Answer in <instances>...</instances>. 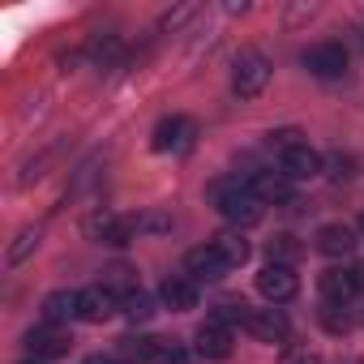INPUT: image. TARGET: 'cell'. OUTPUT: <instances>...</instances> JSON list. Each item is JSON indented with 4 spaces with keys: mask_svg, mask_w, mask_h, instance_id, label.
I'll use <instances>...</instances> for the list:
<instances>
[{
    "mask_svg": "<svg viewBox=\"0 0 364 364\" xmlns=\"http://www.w3.org/2000/svg\"><path fill=\"white\" fill-rule=\"evenodd\" d=\"M210 193H215L219 215H223L228 223H236V228H253V223H262V215H266V202L249 189V180H219Z\"/></svg>",
    "mask_w": 364,
    "mask_h": 364,
    "instance_id": "obj_1",
    "label": "cell"
},
{
    "mask_svg": "<svg viewBox=\"0 0 364 364\" xmlns=\"http://www.w3.org/2000/svg\"><path fill=\"white\" fill-rule=\"evenodd\" d=\"M266 82H270V60L257 48H245L236 56V65H232V90L240 99H257L266 90Z\"/></svg>",
    "mask_w": 364,
    "mask_h": 364,
    "instance_id": "obj_2",
    "label": "cell"
},
{
    "mask_svg": "<svg viewBox=\"0 0 364 364\" xmlns=\"http://www.w3.org/2000/svg\"><path fill=\"white\" fill-rule=\"evenodd\" d=\"M86 236L99 240V245H129L137 236V219L129 215H112V210H95L86 219Z\"/></svg>",
    "mask_w": 364,
    "mask_h": 364,
    "instance_id": "obj_3",
    "label": "cell"
},
{
    "mask_svg": "<svg viewBox=\"0 0 364 364\" xmlns=\"http://www.w3.org/2000/svg\"><path fill=\"white\" fill-rule=\"evenodd\" d=\"M257 291H262L270 304H287V300H296L300 279H296V270H291V266L270 262V266H262V274H257Z\"/></svg>",
    "mask_w": 364,
    "mask_h": 364,
    "instance_id": "obj_4",
    "label": "cell"
},
{
    "mask_svg": "<svg viewBox=\"0 0 364 364\" xmlns=\"http://www.w3.org/2000/svg\"><path fill=\"white\" fill-rule=\"evenodd\" d=\"M189 141H193V120H189V116H163V120L154 124V137H150V146H154L159 154L189 150Z\"/></svg>",
    "mask_w": 364,
    "mask_h": 364,
    "instance_id": "obj_5",
    "label": "cell"
},
{
    "mask_svg": "<svg viewBox=\"0 0 364 364\" xmlns=\"http://www.w3.org/2000/svg\"><path fill=\"white\" fill-rule=\"evenodd\" d=\"M279 171H283L287 180H313V176L321 171V154H317L309 141H291V146H283V154H279Z\"/></svg>",
    "mask_w": 364,
    "mask_h": 364,
    "instance_id": "obj_6",
    "label": "cell"
},
{
    "mask_svg": "<svg viewBox=\"0 0 364 364\" xmlns=\"http://www.w3.org/2000/svg\"><path fill=\"white\" fill-rule=\"evenodd\" d=\"M228 270H232V266L219 257L215 245H202V249H189V253H185V274H189L193 283H219Z\"/></svg>",
    "mask_w": 364,
    "mask_h": 364,
    "instance_id": "obj_7",
    "label": "cell"
},
{
    "mask_svg": "<svg viewBox=\"0 0 364 364\" xmlns=\"http://www.w3.org/2000/svg\"><path fill=\"white\" fill-rule=\"evenodd\" d=\"M304 69L313 77H343L347 73V48L343 43H317L304 52Z\"/></svg>",
    "mask_w": 364,
    "mask_h": 364,
    "instance_id": "obj_8",
    "label": "cell"
},
{
    "mask_svg": "<svg viewBox=\"0 0 364 364\" xmlns=\"http://www.w3.org/2000/svg\"><path fill=\"white\" fill-rule=\"evenodd\" d=\"M112 313H120V296L107 291L103 283L77 291V317H82V321H107Z\"/></svg>",
    "mask_w": 364,
    "mask_h": 364,
    "instance_id": "obj_9",
    "label": "cell"
},
{
    "mask_svg": "<svg viewBox=\"0 0 364 364\" xmlns=\"http://www.w3.org/2000/svg\"><path fill=\"white\" fill-rule=\"evenodd\" d=\"M317 291H321V300H326V304H338V309H343V304L360 291L355 270H338V266L321 270V274H317Z\"/></svg>",
    "mask_w": 364,
    "mask_h": 364,
    "instance_id": "obj_10",
    "label": "cell"
},
{
    "mask_svg": "<svg viewBox=\"0 0 364 364\" xmlns=\"http://www.w3.org/2000/svg\"><path fill=\"white\" fill-rule=\"evenodd\" d=\"M245 330H249L253 338H262V343H283L291 326H287V317H283L279 309H249Z\"/></svg>",
    "mask_w": 364,
    "mask_h": 364,
    "instance_id": "obj_11",
    "label": "cell"
},
{
    "mask_svg": "<svg viewBox=\"0 0 364 364\" xmlns=\"http://www.w3.org/2000/svg\"><path fill=\"white\" fill-rule=\"evenodd\" d=\"M159 300L176 313H189V309H198V283L189 274H167L159 283Z\"/></svg>",
    "mask_w": 364,
    "mask_h": 364,
    "instance_id": "obj_12",
    "label": "cell"
},
{
    "mask_svg": "<svg viewBox=\"0 0 364 364\" xmlns=\"http://www.w3.org/2000/svg\"><path fill=\"white\" fill-rule=\"evenodd\" d=\"M26 347H31L35 355L52 360V355H69L73 338H69V330H60V326H35V330L26 334Z\"/></svg>",
    "mask_w": 364,
    "mask_h": 364,
    "instance_id": "obj_13",
    "label": "cell"
},
{
    "mask_svg": "<svg viewBox=\"0 0 364 364\" xmlns=\"http://www.w3.org/2000/svg\"><path fill=\"white\" fill-rule=\"evenodd\" d=\"M198 355H206V360H228L232 355V330L219 317H210L198 330Z\"/></svg>",
    "mask_w": 364,
    "mask_h": 364,
    "instance_id": "obj_14",
    "label": "cell"
},
{
    "mask_svg": "<svg viewBox=\"0 0 364 364\" xmlns=\"http://www.w3.org/2000/svg\"><path fill=\"white\" fill-rule=\"evenodd\" d=\"M249 189H253L266 206H274V202H287V198H291V180H287L283 171H253V176H249Z\"/></svg>",
    "mask_w": 364,
    "mask_h": 364,
    "instance_id": "obj_15",
    "label": "cell"
},
{
    "mask_svg": "<svg viewBox=\"0 0 364 364\" xmlns=\"http://www.w3.org/2000/svg\"><path fill=\"white\" fill-rule=\"evenodd\" d=\"M317 249L326 257H347L355 249V232L347 223H326V228H317Z\"/></svg>",
    "mask_w": 364,
    "mask_h": 364,
    "instance_id": "obj_16",
    "label": "cell"
},
{
    "mask_svg": "<svg viewBox=\"0 0 364 364\" xmlns=\"http://www.w3.org/2000/svg\"><path fill=\"white\" fill-rule=\"evenodd\" d=\"M210 245H215V249H219V257H223V262H228V266H232V270H236V266H245V262H249V240H245V236H240V232H219V236H215V240H210Z\"/></svg>",
    "mask_w": 364,
    "mask_h": 364,
    "instance_id": "obj_17",
    "label": "cell"
},
{
    "mask_svg": "<svg viewBox=\"0 0 364 364\" xmlns=\"http://www.w3.org/2000/svg\"><path fill=\"white\" fill-rule=\"evenodd\" d=\"M69 317H77V291H52L43 300V321L48 326H60Z\"/></svg>",
    "mask_w": 364,
    "mask_h": 364,
    "instance_id": "obj_18",
    "label": "cell"
},
{
    "mask_svg": "<svg viewBox=\"0 0 364 364\" xmlns=\"http://www.w3.org/2000/svg\"><path fill=\"white\" fill-rule=\"evenodd\" d=\"M120 313L129 317V321H150L154 317V300L137 287V291H129V296H120Z\"/></svg>",
    "mask_w": 364,
    "mask_h": 364,
    "instance_id": "obj_19",
    "label": "cell"
},
{
    "mask_svg": "<svg viewBox=\"0 0 364 364\" xmlns=\"http://www.w3.org/2000/svg\"><path fill=\"white\" fill-rule=\"evenodd\" d=\"M35 245H39V232H35V228H22V232L14 236V245H9V253H5V262H9V266L26 262V253H31Z\"/></svg>",
    "mask_w": 364,
    "mask_h": 364,
    "instance_id": "obj_20",
    "label": "cell"
},
{
    "mask_svg": "<svg viewBox=\"0 0 364 364\" xmlns=\"http://www.w3.org/2000/svg\"><path fill=\"white\" fill-rule=\"evenodd\" d=\"M103 287L116 291V296H129V291H137V279H133L129 266H112V270L103 274Z\"/></svg>",
    "mask_w": 364,
    "mask_h": 364,
    "instance_id": "obj_21",
    "label": "cell"
},
{
    "mask_svg": "<svg viewBox=\"0 0 364 364\" xmlns=\"http://www.w3.org/2000/svg\"><path fill=\"white\" fill-rule=\"evenodd\" d=\"M296 253H300V249L291 245V236H279V240H270V257H274V262H283V266H287Z\"/></svg>",
    "mask_w": 364,
    "mask_h": 364,
    "instance_id": "obj_22",
    "label": "cell"
},
{
    "mask_svg": "<svg viewBox=\"0 0 364 364\" xmlns=\"http://www.w3.org/2000/svg\"><path fill=\"white\" fill-rule=\"evenodd\" d=\"M321 321H326V330H334V334L347 330V313L338 317V304H326V309H321Z\"/></svg>",
    "mask_w": 364,
    "mask_h": 364,
    "instance_id": "obj_23",
    "label": "cell"
},
{
    "mask_svg": "<svg viewBox=\"0 0 364 364\" xmlns=\"http://www.w3.org/2000/svg\"><path fill=\"white\" fill-rule=\"evenodd\" d=\"M189 18H193V9H176V14H167V18H163V31H176V26H185Z\"/></svg>",
    "mask_w": 364,
    "mask_h": 364,
    "instance_id": "obj_24",
    "label": "cell"
},
{
    "mask_svg": "<svg viewBox=\"0 0 364 364\" xmlns=\"http://www.w3.org/2000/svg\"><path fill=\"white\" fill-rule=\"evenodd\" d=\"M287 364H321V360H317V355H309V351H300V355H291Z\"/></svg>",
    "mask_w": 364,
    "mask_h": 364,
    "instance_id": "obj_25",
    "label": "cell"
},
{
    "mask_svg": "<svg viewBox=\"0 0 364 364\" xmlns=\"http://www.w3.org/2000/svg\"><path fill=\"white\" fill-rule=\"evenodd\" d=\"M86 364H116V360H103V355H90Z\"/></svg>",
    "mask_w": 364,
    "mask_h": 364,
    "instance_id": "obj_26",
    "label": "cell"
},
{
    "mask_svg": "<svg viewBox=\"0 0 364 364\" xmlns=\"http://www.w3.org/2000/svg\"><path fill=\"white\" fill-rule=\"evenodd\" d=\"M355 283H360V287H364V262H360V266H355Z\"/></svg>",
    "mask_w": 364,
    "mask_h": 364,
    "instance_id": "obj_27",
    "label": "cell"
},
{
    "mask_svg": "<svg viewBox=\"0 0 364 364\" xmlns=\"http://www.w3.org/2000/svg\"><path fill=\"white\" fill-rule=\"evenodd\" d=\"M355 232H360V236H364V215H360V223H355Z\"/></svg>",
    "mask_w": 364,
    "mask_h": 364,
    "instance_id": "obj_28",
    "label": "cell"
}]
</instances>
